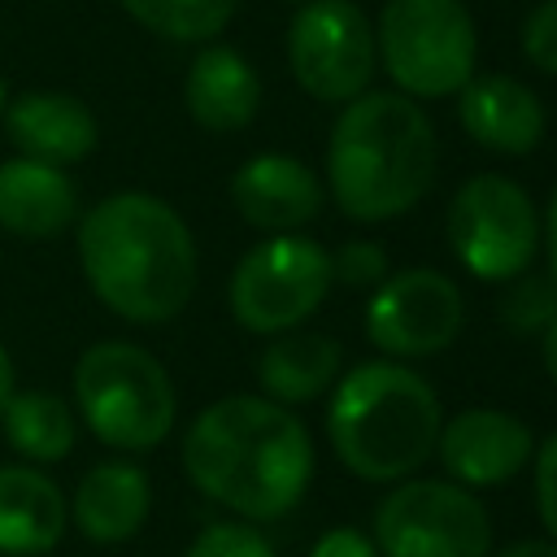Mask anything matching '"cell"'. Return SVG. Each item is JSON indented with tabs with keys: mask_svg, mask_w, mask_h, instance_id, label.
<instances>
[{
	"mask_svg": "<svg viewBox=\"0 0 557 557\" xmlns=\"http://www.w3.org/2000/svg\"><path fill=\"white\" fill-rule=\"evenodd\" d=\"M183 470L209 500L265 522L305 496L313 444L287 405L270 396H222L187 426Z\"/></svg>",
	"mask_w": 557,
	"mask_h": 557,
	"instance_id": "obj_1",
	"label": "cell"
},
{
	"mask_svg": "<svg viewBox=\"0 0 557 557\" xmlns=\"http://www.w3.org/2000/svg\"><path fill=\"white\" fill-rule=\"evenodd\" d=\"M78 265L104 309L157 326L196 292V239L187 222L148 191H113L78 222Z\"/></svg>",
	"mask_w": 557,
	"mask_h": 557,
	"instance_id": "obj_2",
	"label": "cell"
},
{
	"mask_svg": "<svg viewBox=\"0 0 557 557\" xmlns=\"http://www.w3.org/2000/svg\"><path fill=\"white\" fill-rule=\"evenodd\" d=\"M335 205L352 222H387L413 209L435 183V126L405 91L352 96L326 144Z\"/></svg>",
	"mask_w": 557,
	"mask_h": 557,
	"instance_id": "obj_3",
	"label": "cell"
},
{
	"mask_svg": "<svg viewBox=\"0 0 557 557\" xmlns=\"http://www.w3.org/2000/svg\"><path fill=\"white\" fill-rule=\"evenodd\" d=\"M444 413L431 383L396 361L352 366L331 396L326 435L335 457L366 483L413 474L440 440Z\"/></svg>",
	"mask_w": 557,
	"mask_h": 557,
	"instance_id": "obj_4",
	"label": "cell"
},
{
	"mask_svg": "<svg viewBox=\"0 0 557 557\" xmlns=\"http://www.w3.org/2000/svg\"><path fill=\"white\" fill-rule=\"evenodd\" d=\"M74 400L91 435L126 453L157 448L178 409L165 366L126 339H100L74 361Z\"/></svg>",
	"mask_w": 557,
	"mask_h": 557,
	"instance_id": "obj_5",
	"label": "cell"
},
{
	"mask_svg": "<svg viewBox=\"0 0 557 557\" xmlns=\"http://www.w3.org/2000/svg\"><path fill=\"white\" fill-rule=\"evenodd\" d=\"M374 44L405 96L440 100L474 78L479 35L461 0H387Z\"/></svg>",
	"mask_w": 557,
	"mask_h": 557,
	"instance_id": "obj_6",
	"label": "cell"
},
{
	"mask_svg": "<svg viewBox=\"0 0 557 557\" xmlns=\"http://www.w3.org/2000/svg\"><path fill=\"white\" fill-rule=\"evenodd\" d=\"M331 292V257L305 235H270L231 274V313L252 335L300 326Z\"/></svg>",
	"mask_w": 557,
	"mask_h": 557,
	"instance_id": "obj_7",
	"label": "cell"
},
{
	"mask_svg": "<svg viewBox=\"0 0 557 557\" xmlns=\"http://www.w3.org/2000/svg\"><path fill=\"white\" fill-rule=\"evenodd\" d=\"M379 557H492V518L444 479H409L374 513Z\"/></svg>",
	"mask_w": 557,
	"mask_h": 557,
	"instance_id": "obj_8",
	"label": "cell"
},
{
	"mask_svg": "<svg viewBox=\"0 0 557 557\" xmlns=\"http://www.w3.org/2000/svg\"><path fill=\"white\" fill-rule=\"evenodd\" d=\"M448 244L457 261L483 283L518 278L540 244L531 196L505 174H474L448 205Z\"/></svg>",
	"mask_w": 557,
	"mask_h": 557,
	"instance_id": "obj_9",
	"label": "cell"
},
{
	"mask_svg": "<svg viewBox=\"0 0 557 557\" xmlns=\"http://www.w3.org/2000/svg\"><path fill=\"white\" fill-rule=\"evenodd\" d=\"M287 65L313 100L348 104L374 78V26L352 0H305L287 30Z\"/></svg>",
	"mask_w": 557,
	"mask_h": 557,
	"instance_id": "obj_10",
	"label": "cell"
},
{
	"mask_svg": "<svg viewBox=\"0 0 557 557\" xmlns=\"http://www.w3.org/2000/svg\"><path fill=\"white\" fill-rule=\"evenodd\" d=\"M461 331V292L444 270L418 265L383 278L366 309V335L387 357L444 352Z\"/></svg>",
	"mask_w": 557,
	"mask_h": 557,
	"instance_id": "obj_11",
	"label": "cell"
},
{
	"mask_svg": "<svg viewBox=\"0 0 557 557\" xmlns=\"http://www.w3.org/2000/svg\"><path fill=\"white\" fill-rule=\"evenodd\" d=\"M435 453L453 483L496 487L531 461V426L505 409H461L453 422L440 426Z\"/></svg>",
	"mask_w": 557,
	"mask_h": 557,
	"instance_id": "obj_12",
	"label": "cell"
},
{
	"mask_svg": "<svg viewBox=\"0 0 557 557\" xmlns=\"http://www.w3.org/2000/svg\"><path fill=\"white\" fill-rule=\"evenodd\" d=\"M0 122H4V135L17 148V157L48 161V165H61V170L83 161V157H91L96 139H100L96 113L70 91H22V96H9Z\"/></svg>",
	"mask_w": 557,
	"mask_h": 557,
	"instance_id": "obj_13",
	"label": "cell"
},
{
	"mask_svg": "<svg viewBox=\"0 0 557 557\" xmlns=\"http://www.w3.org/2000/svg\"><path fill=\"white\" fill-rule=\"evenodd\" d=\"M231 200L248 226L287 235L322 213V183L305 161L287 152H261L235 170Z\"/></svg>",
	"mask_w": 557,
	"mask_h": 557,
	"instance_id": "obj_14",
	"label": "cell"
},
{
	"mask_svg": "<svg viewBox=\"0 0 557 557\" xmlns=\"http://www.w3.org/2000/svg\"><path fill=\"white\" fill-rule=\"evenodd\" d=\"M457 113H461L466 135L487 152L522 157L544 139V104H540V96L531 87H522L518 78H509V74L470 78L461 87Z\"/></svg>",
	"mask_w": 557,
	"mask_h": 557,
	"instance_id": "obj_15",
	"label": "cell"
},
{
	"mask_svg": "<svg viewBox=\"0 0 557 557\" xmlns=\"http://www.w3.org/2000/svg\"><path fill=\"white\" fill-rule=\"evenodd\" d=\"M78 218V187L61 165L9 157L0 161V231L52 239Z\"/></svg>",
	"mask_w": 557,
	"mask_h": 557,
	"instance_id": "obj_16",
	"label": "cell"
},
{
	"mask_svg": "<svg viewBox=\"0 0 557 557\" xmlns=\"http://www.w3.org/2000/svg\"><path fill=\"white\" fill-rule=\"evenodd\" d=\"M152 509V483L139 466L131 461H100L91 466L70 500L74 527L91 540V544H122L131 540Z\"/></svg>",
	"mask_w": 557,
	"mask_h": 557,
	"instance_id": "obj_17",
	"label": "cell"
},
{
	"mask_svg": "<svg viewBox=\"0 0 557 557\" xmlns=\"http://www.w3.org/2000/svg\"><path fill=\"white\" fill-rule=\"evenodd\" d=\"M187 113L205 131H244L261 104V78L235 48L209 44L196 52L187 83H183Z\"/></svg>",
	"mask_w": 557,
	"mask_h": 557,
	"instance_id": "obj_18",
	"label": "cell"
},
{
	"mask_svg": "<svg viewBox=\"0 0 557 557\" xmlns=\"http://www.w3.org/2000/svg\"><path fill=\"white\" fill-rule=\"evenodd\" d=\"M70 505L30 466H0V557H39L61 544Z\"/></svg>",
	"mask_w": 557,
	"mask_h": 557,
	"instance_id": "obj_19",
	"label": "cell"
},
{
	"mask_svg": "<svg viewBox=\"0 0 557 557\" xmlns=\"http://www.w3.org/2000/svg\"><path fill=\"white\" fill-rule=\"evenodd\" d=\"M335 374H339V344L318 331L278 335L257 361V379L265 396L278 405H305L322 396L335 383Z\"/></svg>",
	"mask_w": 557,
	"mask_h": 557,
	"instance_id": "obj_20",
	"label": "cell"
},
{
	"mask_svg": "<svg viewBox=\"0 0 557 557\" xmlns=\"http://www.w3.org/2000/svg\"><path fill=\"white\" fill-rule=\"evenodd\" d=\"M0 426L13 453L26 461H61L74 448V413L52 392H13L0 409Z\"/></svg>",
	"mask_w": 557,
	"mask_h": 557,
	"instance_id": "obj_21",
	"label": "cell"
},
{
	"mask_svg": "<svg viewBox=\"0 0 557 557\" xmlns=\"http://www.w3.org/2000/svg\"><path fill=\"white\" fill-rule=\"evenodd\" d=\"M239 0H122V9L161 39L200 44L226 30Z\"/></svg>",
	"mask_w": 557,
	"mask_h": 557,
	"instance_id": "obj_22",
	"label": "cell"
},
{
	"mask_svg": "<svg viewBox=\"0 0 557 557\" xmlns=\"http://www.w3.org/2000/svg\"><path fill=\"white\" fill-rule=\"evenodd\" d=\"M509 296L500 300V318L509 331H544L548 318L557 313V287L548 274H518L509 278Z\"/></svg>",
	"mask_w": 557,
	"mask_h": 557,
	"instance_id": "obj_23",
	"label": "cell"
},
{
	"mask_svg": "<svg viewBox=\"0 0 557 557\" xmlns=\"http://www.w3.org/2000/svg\"><path fill=\"white\" fill-rule=\"evenodd\" d=\"M183 557H274L270 540L244 522H213L205 527Z\"/></svg>",
	"mask_w": 557,
	"mask_h": 557,
	"instance_id": "obj_24",
	"label": "cell"
},
{
	"mask_svg": "<svg viewBox=\"0 0 557 557\" xmlns=\"http://www.w3.org/2000/svg\"><path fill=\"white\" fill-rule=\"evenodd\" d=\"M387 278V252L374 239H348L331 257V283L344 287H379Z\"/></svg>",
	"mask_w": 557,
	"mask_h": 557,
	"instance_id": "obj_25",
	"label": "cell"
},
{
	"mask_svg": "<svg viewBox=\"0 0 557 557\" xmlns=\"http://www.w3.org/2000/svg\"><path fill=\"white\" fill-rule=\"evenodd\" d=\"M522 52L535 70L557 78V0H540L522 22Z\"/></svg>",
	"mask_w": 557,
	"mask_h": 557,
	"instance_id": "obj_26",
	"label": "cell"
},
{
	"mask_svg": "<svg viewBox=\"0 0 557 557\" xmlns=\"http://www.w3.org/2000/svg\"><path fill=\"white\" fill-rule=\"evenodd\" d=\"M535 505H540L548 535L557 540V431L535 453Z\"/></svg>",
	"mask_w": 557,
	"mask_h": 557,
	"instance_id": "obj_27",
	"label": "cell"
},
{
	"mask_svg": "<svg viewBox=\"0 0 557 557\" xmlns=\"http://www.w3.org/2000/svg\"><path fill=\"white\" fill-rule=\"evenodd\" d=\"M309 557H379V548H374V540H366L361 531L335 527V531H326V535L313 544Z\"/></svg>",
	"mask_w": 557,
	"mask_h": 557,
	"instance_id": "obj_28",
	"label": "cell"
},
{
	"mask_svg": "<svg viewBox=\"0 0 557 557\" xmlns=\"http://www.w3.org/2000/svg\"><path fill=\"white\" fill-rule=\"evenodd\" d=\"M496 557H557V540H518Z\"/></svg>",
	"mask_w": 557,
	"mask_h": 557,
	"instance_id": "obj_29",
	"label": "cell"
},
{
	"mask_svg": "<svg viewBox=\"0 0 557 557\" xmlns=\"http://www.w3.org/2000/svg\"><path fill=\"white\" fill-rule=\"evenodd\" d=\"M544 244H548V278L557 287V187H553V200H548V222H544Z\"/></svg>",
	"mask_w": 557,
	"mask_h": 557,
	"instance_id": "obj_30",
	"label": "cell"
},
{
	"mask_svg": "<svg viewBox=\"0 0 557 557\" xmlns=\"http://www.w3.org/2000/svg\"><path fill=\"white\" fill-rule=\"evenodd\" d=\"M540 352H544V370H548V379L557 383V313H553L548 326L540 331Z\"/></svg>",
	"mask_w": 557,
	"mask_h": 557,
	"instance_id": "obj_31",
	"label": "cell"
},
{
	"mask_svg": "<svg viewBox=\"0 0 557 557\" xmlns=\"http://www.w3.org/2000/svg\"><path fill=\"white\" fill-rule=\"evenodd\" d=\"M17 387H13V361H9V352H4V344H0V409H4V400L13 396Z\"/></svg>",
	"mask_w": 557,
	"mask_h": 557,
	"instance_id": "obj_32",
	"label": "cell"
},
{
	"mask_svg": "<svg viewBox=\"0 0 557 557\" xmlns=\"http://www.w3.org/2000/svg\"><path fill=\"white\" fill-rule=\"evenodd\" d=\"M4 104H9V87H4V78H0V113H4Z\"/></svg>",
	"mask_w": 557,
	"mask_h": 557,
	"instance_id": "obj_33",
	"label": "cell"
}]
</instances>
